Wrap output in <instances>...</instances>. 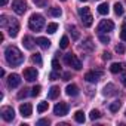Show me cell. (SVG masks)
I'll return each mask as SVG.
<instances>
[{
  "instance_id": "1",
  "label": "cell",
  "mask_w": 126,
  "mask_h": 126,
  "mask_svg": "<svg viewBox=\"0 0 126 126\" xmlns=\"http://www.w3.org/2000/svg\"><path fill=\"white\" fill-rule=\"evenodd\" d=\"M5 56H6L8 64L12 65V67H18V65H21L24 62V55L15 46H8L6 50H5Z\"/></svg>"
},
{
  "instance_id": "2",
  "label": "cell",
  "mask_w": 126,
  "mask_h": 126,
  "mask_svg": "<svg viewBox=\"0 0 126 126\" xmlns=\"http://www.w3.org/2000/svg\"><path fill=\"white\" fill-rule=\"evenodd\" d=\"M45 25V18L40 15V14H33L28 19V27L33 30V31H40Z\"/></svg>"
},
{
  "instance_id": "3",
  "label": "cell",
  "mask_w": 126,
  "mask_h": 126,
  "mask_svg": "<svg viewBox=\"0 0 126 126\" xmlns=\"http://www.w3.org/2000/svg\"><path fill=\"white\" fill-rule=\"evenodd\" d=\"M79 15H80V18H82V22H83L85 27H91V25H92L94 16L91 15L89 8H80V9H79Z\"/></svg>"
},
{
  "instance_id": "4",
  "label": "cell",
  "mask_w": 126,
  "mask_h": 126,
  "mask_svg": "<svg viewBox=\"0 0 126 126\" xmlns=\"http://www.w3.org/2000/svg\"><path fill=\"white\" fill-rule=\"evenodd\" d=\"M64 61H65V64L71 65L74 70H80V68H82V62H80V59H79L74 53H67V55L64 56Z\"/></svg>"
},
{
  "instance_id": "5",
  "label": "cell",
  "mask_w": 126,
  "mask_h": 126,
  "mask_svg": "<svg viewBox=\"0 0 126 126\" xmlns=\"http://www.w3.org/2000/svg\"><path fill=\"white\" fill-rule=\"evenodd\" d=\"M12 9L16 15H24L27 11V3L25 0H14L12 2Z\"/></svg>"
},
{
  "instance_id": "6",
  "label": "cell",
  "mask_w": 126,
  "mask_h": 126,
  "mask_svg": "<svg viewBox=\"0 0 126 126\" xmlns=\"http://www.w3.org/2000/svg\"><path fill=\"white\" fill-rule=\"evenodd\" d=\"M0 114H2V119H3L5 122H12L14 117H15L14 108H12V107H8V105L2 107V110H0Z\"/></svg>"
},
{
  "instance_id": "7",
  "label": "cell",
  "mask_w": 126,
  "mask_h": 126,
  "mask_svg": "<svg viewBox=\"0 0 126 126\" xmlns=\"http://www.w3.org/2000/svg\"><path fill=\"white\" fill-rule=\"evenodd\" d=\"M113 28H114V24H113V21H110V19H102V21L99 22V25H98V31H99V34H102V33H108V31H113Z\"/></svg>"
},
{
  "instance_id": "8",
  "label": "cell",
  "mask_w": 126,
  "mask_h": 126,
  "mask_svg": "<svg viewBox=\"0 0 126 126\" xmlns=\"http://www.w3.org/2000/svg\"><path fill=\"white\" fill-rule=\"evenodd\" d=\"M67 113H68V105L65 102H58L53 107V114H56V116H65Z\"/></svg>"
},
{
  "instance_id": "9",
  "label": "cell",
  "mask_w": 126,
  "mask_h": 126,
  "mask_svg": "<svg viewBox=\"0 0 126 126\" xmlns=\"http://www.w3.org/2000/svg\"><path fill=\"white\" fill-rule=\"evenodd\" d=\"M37 76H39V74H37V70H36V68H31V67H30V68H25V70H24V79H25L27 82H34V80L37 79Z\"/></svg>"
},
{
  "instance_id": "10",
  "label": "cell",
  "mask_w": 126,
  "mask_h": 126,
  "mask_svg": "<svg viewBox=\"0 0 126 126\" xmlns=\"http://www.w3.org/2000/svg\"><path fill=\"white\" fill-rule=\"evenodd\" d=\"M8 31H9V36H11V37H16V36H18L19 24H18V21H16V19H14V18H12V21H11V24H9V27H8Z\"/></svg>"
},
{
  "instance_id": "11",
  "label": "cell",
  "mask_w": 126,
  "mask_h": 126,
  "mask_svg": "<svg viewBox=\"0 0 126 126\" xmlns=\"http://www.w3.org/2000/svg\"><path fill=\"white\" fill-rule=\"evenodd\" d=\"M19 113L22 114V117H30L33 114V105L25 102V104H21L19 105Z\"/></svg>"
},
{
  "instance_id": "12",
  "label": "cell",
  "mask_w": 126,
  "mask_h": 126,
  "mask_svg": "<svg viewBox=\"0 0 126 126\" xmlns=\"http://www.w3.org/2000/svg\"><path fill=\"white\" fill-rule=\"evenodd\" d=\"M99 77H101L99 71H89V73L85 74V80L89 82V83H96L99 80Z\"/></svg>"
},
{
  "instance_id": "13",
  "label": "cell",
  "mask_w": 126,
  "mask_h": 126,
  "mask_svg": "<svg viewBox=\"0 0 126 126\" xmlns=\"http://www.w3.org/2000/svg\"><path fill=\"white\" fill-rule=\"evenodd\" d=\"M21 85V77H19V74H11L9 76V79H8V86L9 88H18Z\"/></svg>"
},
{
  "instance_id": "14",
  "label": "cell",
  "mask_w": 126,
  "mask_h": 126,
  "mask_svg": "<svg viewBox=\"0 0 126 126\" xmlns=\"http://www.w3.org/2000/svg\"><path fill=\"white\" fill-rule=\"evenodd\" d=\"M22 45H24V47L25 49H28V50H31L33 47H34V45H36V42L30 37V36H25L24 39H22Z\"/></svg>"
},
{
  "instance_id": "15",
  "label": "cell",
  "mask_w": 126,
  "mask_h": 126,
  "mask_svg": "<svg viewBox=\"0 0 126 126\" xmlns=\"http://www.w3.org/2000/svg\"><path fill=\"white\" fill-rule=\"evenodd\" d=\"M36 43H37L42 49H49V46H50V40H47L46 37H37V39H36Z\"/></svg>"
},
{
  "instance_id": "16",
  "label": "cell",
  "mask_w": 126,
  "mask_h": 126,
  "mask_svg": "<svg viewBox=\"0 0 126 126\" xmlns=\"http://www.w3.org/2000/svg\"><path fill=\"white\" fill-rule=\"evenodd\" d=\"M65 92H67V95H70V96H77V95H79V88H77L76 85H68V86L65 88Z\"/></svg>"
},
{
  "instance_id": "17",
  "label": "cell",
  "mask_w": 126,
  "mask_h": 126,
  "mask_svg": "<svg viewBox=\"0 0 126 126\" xmlns=\"http://www.w3.org/2000/svg\"><path fill=\"white\" fill-rule=\"evenodd\" d=\"M47 96H49V99H55V98H58V96H59V86H52V88L49 89Z\"/></svg>"
},
{
  "instance_id": "18",
  "label": "cell",
  "mask_w": 126,
  "mask_h": 126,
  "mask_svg": "<svg viewBox=\"0 0 126 126\" xmlns=\"http://www.w3.org/2000/svg\"><path fill=\"white\" fill-rule=\"evenodd\" d=\"M110 71L113 74H117V73L123 71V64L122 62H114V64H111V67H110Z\"/></svg>"
},
{
  "instance_id": "19",
  "label": "cell",
  "mask_w": 126,
  "mask_h": 126,
  "mask_svg": "<svg viewBox=\"0 0 126 126\" xmlns=\"http://www.w3.org/2000/svg\"><path fill=\"white\" fill-rule=\"evenodd\" d=\"M74 120L77 123H85V113L83 111H76L74 113Z\"/></svg>"
},
{
  "instance_id": "20",
  "label": "cell",
  "mask_w": 126,
  "mask_h": 126,
  "mask_svg": "<svg viewBox=\"0 0 126 126\" xmlns=\"http://www.w3.org/2000/svg\"><path fill=\"white\" fill-rule=\"evenodd\" d=\"M108 5L107 3H101L99 6H98V14H101V15H107L108 14Z\"/></svg>"
},
{
  "instance_id": "21",
  "label": "cell",
  "mask_w": 126,
  "mask_h": 126,
  "mask_svg": "<svg viewBox=\"0 0 126 126\" xmlns=\"http://www.w3.org/2000/svg\"><path fill=\"white\" fill-rule=\"evenodd\" d=\"M123 12H125V9H123V6H122V5H120L119 2H117V3H114V14L120 16V15H123Z\"/></svg>"
},
{
  "instance_id": "22",
  "label": "cell",
  "mask_w": 126,
  "mask_h": 126,
  "mask_svg": "<svg viewBox=\"0 0 126 126\" xmlns=\"http://www.w3.org/2000/svg\"><path fill=\"white\" fill-rule=\"evenodd\" d=\"M49 14H50L52 16H56V18H59V16L62 15V11H61L59 8H50V11H49Z\"/></svg>"
},
{
  "instance_id": "23",
  "label": "cell",
  "mask_w": 126,
  "mask_h": 126,
  "mask_svg": "<svg viewBox=\"0 0 126 126\" xmlns=\"http://www.w3.org/2000/svg\"><path fill=\"white\" fill-rule=\"evenodd\" d=\"M47 33H50V34H53L56 30H58V24L56 22H50V24H47Z\"/></svg>"
},
{
  "instance_id": "24",
  "label": "cell",
  "mask_w": 126,
  "mask_h": 126,
  "mask_svg": "<svg viewBox=\"0 0 126 126\" xmlns=\"http://www.w3.org/2000/svg\"><path fill=\"white\" fill-rule=\"evenodd\" d=\"M33 62H34V64H37L39 67L43 64V61H42V56H40V53H34V55H33Z\"/></svg>"
},
{
  "instance_id": "25",
  "label": "cell",
  "mask_w": 126,
  "mask_h": 126,
  "mask_svg": "<svg viewBox=\"0 0 126 126\" xmlns=\"http://www.w3.org/2000/svg\"><path fill=\"white\" fill-rule=\"evenodd\" d=\"M47 107H49V104H47V102H45V101H42V102L37 105V111H39V113H43V111H46V110H47Z\"/></svg>"
},
{
  "instance_id": "26",
  "label": "cell",
  "mask_w": 126,
  "mask_h": 126,
  "mask_svg": "<svg viewBox=\"0 0 126 126\" xmlns=\"http://www.w3.org/2000/svg\"><path fill=\"white\" fill-rule=\"evenodd\" d=\"M68 30H70V33H71V36H73L74 40H77V39L80 37V34H79V31H77L76 27H68Z\"/></svg>"
},
{
  "instance_id": "27",
  "label": "cell",
  "mask_w": 126,
  "mask_h": 126,
  "mask_svg": "<svg viewBox=\"0 0 126 126\" xmlns=\"http://www.w3.org/2000/svg\"><path fill=\"white\" fill-rule=\"evenodd\" d=\"M120 102L119 101H114L113 104H110V111H113V113H116V111H119V108H120Z\"/></svg>"
},
{
  "instance_id": "28",
  "label": "cell",
  "mask_w": 126,
  "mask_h": 126,
  "mask_svg": "<svg viewBox=\"0 0 126 126\" xmlns=\"http://www.w3.org/2000/svg\"><path fill=\"white\" fill-rule=\"evenodd\" d=\"M67 46H68V37L64 36V37L61 39V42H59V47H61V49H65Z\"/></svg>"
},
{
  "instance_id": "29",
  "label": "cell",
  "mask_w": 126,
  "mask_h": 126,
  "mask_svg": "<svg viewBox=\"0 0 126 126\" xmlns=\"http://www.w3.org/2000/svg\"><path fill=\"white\" fill-rule=\"evenodd\" d=\"M113 89H114V85H107V86L104 88V95H113V94H114Z\"/></svg>"
},
{
  "instance_id": "30",
  "label": "cell",
  "mask_w": 126,
  "mask_h": 126,
  "mask_svg": "<svg viewBox=\"0 0 126 126\" xmlns=\"http://www.w3.org/2000/svg\"><path fill=\"white\" fill-rule=\"evenodd\" d=\"M89 117H91V120H96V119L101 117V113H99L98 110H92L91 114H89Z\"/></svg>"
},
{
  "instance_id": "31",
  "label": "cell",
  "mask_w": 126,
  "mask_h": 126,
  "mask_svg": "<svg viewBox=\"0 0 126 126\" xmlns=\"http://www.w3.org/2000/svg\"><path fill=\"white\" fill-rule=\"evenodd\" d=\"M33 3L36 6H39V8H45L47 5V0H33Z\"/></svg>"
},
{
  "instance_id": "32",
  "label": "cell",
  "mask_w": 126,
  "mask_h": 126,
  "mask_svg": "<svg viewBox=\"0 0 126 126\" xmlns=\"http://www.w3.org/2000/svg\"><path fill=\"white\" fill-rule=\"evenodd\" d=\"M99 40H101L104 45H108V43H110V37L105 36V34H99Z\"/></svg>"
},
{
  "instance_id": "33",
  "label": "cell",
  "mask_w": 126,
  "mask_h": 126,
  "mask_svg": "<svg viewBox=\"0 0 126 126\" xmlns=\"http://www.w3.org/2000/svg\"><path fill=\"white\" fill-rule=\"evenodd\" d=\"M40 91H42V88L37 85V86H34V88L31 89V95H33V96H37V95L40 94Z\"/></svg>"
},
{
  "instance_id": "34",
  "label": "cell",
  "mask_w": 126,
  "mask_h": 126,
  "mask_svg": "<svg viewBox=\"0 0 126 126\" xmlns=\"http://www.w3.org/2000/svg\"><path fill=\"white\" fill-rule=\"evenodd\" d=\"M116 52H117V53H125V46H123L122 43L116 45Z\"/></svg>"
},
{
  "instance_id": "35",
  "label": "cell",
  "mask_w": 126,
  "mask_h": 126,
  "mask_svg": "<svg viewBox=\"0 0 126 126\" xmlns=\"http://www.w3.org/2000/svg\"><path fill=\"white\" fill-rule=\"evenodd\" d=\"M52 67H53V70H56V71L61 68V67H59V61H58L56 58H55V59H52Z\"/></svg>"
},
{
  "instance_id": "36",
  "label": "cell",
  "mask_w": 126,
  "mask_h": 126,
  "mask_svg": "<svg viewBox=\"0 0 126 126\" xmlns=\"http://www.w3.org/2000/svg\"><path fill=\"white\" fill-rule=\"evenodd\" d=\"M49 79H50V80H56V79H59V74L56 73V70H55V71H52V73L49 74Z\"/></svg>"
},
{
  "instance_id": "37",
  "label": "cell",
  "mask_w": 126,
  "mask_h": 126,
  "mask_svg": "<svg viewBox=\"0 0 126 126\" xmlns=\"http://www.w3.org/2000/svg\"><path fill=\"white\" fill-rule=\"evenodd\" d=\"M27 91H28V89H22V91H21V92L18 94V98H19V99H22V98H25V96L28 95V92H27Z\"/></svg>"
},
{
  "instance_id": "38",
  "label": "cell",
  "mask_w": 126,
  "mask_h": 126,
  "mask_svg": "<svg viewBox=\"0 0 126 126\" xmlns=\"http://www.w3.org/2000/svg\"><path fill=\"white\" fill-rule=\"evenodd\" d=\"M0 25H2V27H6L8 25V16H2V19H0Z\"/></svg>"
},
{
  "instance_id": "39",
  "label": "cell",
  "mask_w": 126,
  "mask_h": 126,
  "mask_svg": "<svg viewBox=\"0 0 126 126\" xmlns=\"http://www.w3.org/2000/svg\"><path fill=\"white\" fill-rule=\"evenodd\" d=\"M85 46H88V49H89V50H92V47H94V46H92V40H91V39H88V40H86V45H82V47H85Z\"/></svg>"
},
{
  "instance_id": "40",
  "label": "cell",
  "mask_w": 126,
  "mask_h": 126,
  "mask_svg": "<svg viewBox=\"0 0 126 126\" xmlns=\"http://www.w3.org/2000/svg\"><path fill=\"white\" fill-rule=\"evenodd\" d=\"M43 125H49V120L47 119H42L37 122V126H43Z\"/></svg>"
},
{
  "instance_id": "41",
  "label": "cell",
  "mask_w": 126,
  "mask_h": 126,
  "mask_svg": "<svg viewBox=\"0 0 126 126\" xmlns=\"http://www.w3.org/2000/svg\"><path fill=\"white\" fill-rule=\"evenodd\" d=\"M120 39H122L123 42H126V28H123V30L120 31Z\"/></svg>"
},
{
  "instance_id": "42",
  "label": "cell",
  "mask_w": 126,
  "mask_h": 126,
  "mask_svg": "<svg viewBox=\"0 0 126 126\" xmlns=\"http://www.w3.org/2000/svg\"><path fill=\"white\" fill-rule=\"evenodd\" d=\"M102 59H105V61L111 59V53H108V52H104V53H102Z\"/></svg>"
},
{
  "instance_id": "43",
  "label": "cell",
  "mask_w": 126,
  "mask_h": 126,
  "mask_svg": "<svg viewBox=\"0 0 126 126\" xmlns=\"http://www.w3.org/2000/svg\"><path fill=\"white\" fill-rule=\"evenodd\" d=\"M70 77H71L70 73H64V76H62V79H64V80H70Z\"/></svg>"
},
{
  "instance_id": "44",
  "label": "cell",
  "mask_w": 126,
  "mask_h": 126,
  "mask_svg": "<svg viewBox=\"0 0 126 126\" xmlns=\"http://www.w3.org/2000/svg\"><path fill=\"white\" fill-rule=\"evenodd\" d=\"M122 83L126 86V74H123V77H122Z\"/></svg>"
},
{
  "instance_id": "45",
  "label": "cell",
  "mask_w": 126,
  "mask_h": 126,
  "mask_svg": "<svg viewBox=\"0 0 126 126\" xmlns=\"http://www.w3.org/2000/svg\"><path fill=\"white\" fill-rule=\"evenodd\" d=\"M6 3H8V0H0V5L2 6H6Z\"/></svg>"
},
{
  "instance_id": "46",
  "label": "cell",
  "mask_w": 126,
  "mask_h": 126,
  "mask_svg": "<svg viewBox=\"0 0 126 126\" xmlns=\"http://www.w3.org/2000/svg\"><path fill=\"white\" fill-rule=\"evenodd\" d=\"M80 2H88V0H80Z\"/></svg>"
},
{
  "instance_id": "47",
  "label": "cell",
  "mask_w": 126,
  "mask_h": 126,
  "mask_svg": "<svg viewBox=\"0 0 126 126\" xmlns=\"http://www.w3.org/2000/svg\"><path fill=\"white\" fill-rule=\"evenodd\" d=\"M125 25H126V19H125Z\"/></svg>"
},
{
  "instance_id": "48",
  "label": "cell",
  "mask_w": 126,
  "mask_h": 126,
  "mask_svg": "<svg viewBox=\"0 0 126 126\" xmlns=\"http://www.w3.org/2000/svg\"><path fill=\"white\" fill-rule=\"evenodd\" d=\"M62 2H65V0H62Z\"/></svg>"
}]
</instances>
